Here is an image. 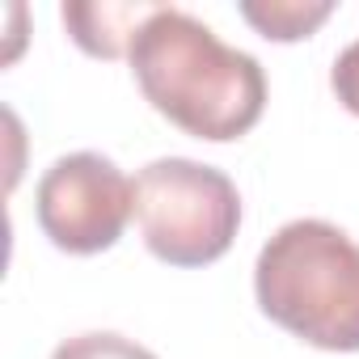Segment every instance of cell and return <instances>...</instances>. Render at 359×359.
Wrapping results in <instances>:
<instances>
[{"label": "cell", "mask_w": 359, "mask_h": 359, "mask_svg": "<svg viewBox=\"0 0 359 359\" xmlns=\"http://www.w3.org/2000/svg\"><path fill=\"white\" fill-rule=\"evenodd\" d=\"M144 102L195 140H241L266 110V72L250 51L216 39L208 22L161 5L131 43Z\"/></svg>", "instance_id": "obj_1"}, {"label": "cell", "mask_w": 359, "mask_h": 359, "mask_svg": "<svg viewBox=\"0 0 359 359\" xmlns=\"http://www.w3.org/2000/svg\"><path fill=\"white\" fill-rule=\"evenodd\" d=\"M258 309L317 351H359V245L330 220H287L254 262Z\"/></svg>", "instance_id": "obj_2"}, {"label": "cell", "mask_w": 359, "mask_h": 359, "mask_svg": "<svg viewBox=\"0 0 359 359\" xmlns=\"http://www.w3.org/2000/svg\"><path fill=\"white\" fill-rule=\"evenodd\" d=\"M135 224L152 258L169 266H208L229 254L241 229V195L216 165L161 156L135 177Z\"/></svg>", "instance_id": "obj_3"}, {"label": "cell", "mask_w": 359, "mask_h": 359, "mask_svg": "<svg viewBox=\"0 0 359 359\" xmlns=\"http://www.w3.org/2000/svg\"><path fill=\"white\" fill-rule=\"evenodd\" d=\"M34 216L55 250L102 254L135 216V182L102 152H68L39 177Z\"/></svg>", "instance_id": "obj_4"}, {"label": "cell", "mask_w": 359, "mask_h": 359, "mask_svg": "<svg viewBox=\"0 0 359 359\" xmlns=\"http://www.w3.org/2000/svg\"><path fill=\"white\" fill-rule=\"evenodd\" d=\"M156 9L161 5H148V0H68L60 18L81 51L97 60H118V55H131L140 26Z\"/></svg>", "instance_id": "obj_5"}, {"label": "cell", "mask_w": 359, "mask_h": 359, "mask_svg": "<svg viewBox=\"0 0 359 359\" xmlns=\"http://www.w3.org/2000/svg\"><path fill=\"white\" fill-rule=\"evenodd\" d=\"M237 9L262 39L300 43L334 13V0H241Z\"/></svg>", "instance_id": "obj_6"}, {"label": "cell", "mask_w": 359, "mask_h": 359, "mask_svg": "<svg viewBox=\"0 0 359 359\" xmlns=\"http://www.w3.org/2000/svg\"><path fill=\"white\" fill-rule=\"evenodd\" d=\"M51 359H156L148 346H140L135 338H123L114 330H89V334H72L64 338Z\"/></svg>", "instance_id": "obj_7"}, {"label": "cell", "mask_w": 359, "mask_h": 359, "mask_svg": "<svg viewBox=\"0 0 359 359\" xmlns=\"http://www.w3.org/2000/svg\"><path fill=\"white\" fill-rule=\"evenodd\" d=\"M330 89L351 114H359V39L338 51V60L330 68Z\"/></svg>", "instance_id": "obj_8"}]
</instances>
